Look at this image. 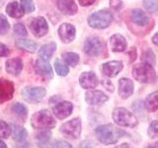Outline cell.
Segmentation results:
<instances>
[{
  "label": "cell",
  "instance_id": "1",
  "mask_svg": "<svg viewBox=\"0 0 158 148\" xmlns=\"http://www.w3.org/2000/svg\"><path fill=\"white\" fill-rule=\"evenodd\" d=\"M95 134L97 139L101 143L105 145H110L117 143L122 137L127 135V133L121 128L109 123V125L98 126L95 130Z\"/></svg>",
  "mask_w": 158,
  "mask_h": 148
},
{
  "label": "cell",
  "instance_id": "2",
  "mask_svg": "<svg viewBox=\"0 0 158 148\" xmlns=\"http://www.w3.org/2000/svg\"><path fill=\"white\" fill-rule=\"evenodd\" d=\"M132 76L139 83L150 84L155 81L156 74L152 65L145 62H142L133 66Z\"/></svg>",
  "mask_w": 158,
  "mask_h": 148
},
{
  "label": "cell",
  "instance_id": "3",
  "mask_svg": "<svg viewBox=\"0 0 158 148\" xmlns=\"http://www.w3.org/2000/svg\"><path fill=\"white\" fill-rule=\"evenodd\" d=\"M113 120L118 125L123 127H135L138 125L137 117L125 108H116L112 113Z\"/></svg>",
  "mask_w": 158,
  "mask_h": 148
},
{
  "label": "cell",
  "instance_id": "4",
  "mask_svg": "<svg viewBox=\"0 0 158 148\" xmlns=\"http://www.w3.org/2000/svg\"><path fill=\"white\" fill-rule=\"evenodd\" d=\"M113 19L114 17L111 11H109L107 9H103L93 13L88 18V24L93 29L103 30L110 26L111 23L113 22Z\"/></svg>",
  "mask_w": 158,
  "mask_h": 148
},
{
  "label": "cell",
  "instance_id": "5",
  "mask_svg": "<svg viewBox=\"0 0 158 148\" xmlns=\"http://www.w3.org/2000/svg\"><path fill=\"white\" fill-rule=\"evenodd\" d=\"M32 125L35 128L43 130V128H53L56 126V120L52 117V113L48 110H42L34 113L31 121Z\"/></svg>",
  "mask_w": 158,
  "mask_h": 148
},
{
  "label": "cell",
  "instance_id": "6",
  "mask_svg": "<svg viewBox=\"0 0 158 148\" xmlns=\"http://www.w3.org/2000/svg\"><path fill=\"white\" fill-rule=\"evenodd\" d=\"M105 47L103 39L99 37H90L84 43V52L90 56H100Z\"/></svg>",
  "mask_w": 158,
  "mask_h": 148
},
{
  "label": "cell",
  "instance_id": "7",
  "mask_svg": "<svg viewBox=\"0 0 158 148\" xmlns=\"http://www.w3.org/2000/svg\"><path fill=\"white\" fill-rule=\"evenodd\" d=\"M60 131L66 137L76 139L81 133V121L80 118H73L60 126Z\"/></svg>",
  "mask_w": 158,
  "mask_h": 148
},
{
  "label": "cell",
  "instance_id": "8",
  "mask_svg": "<svg viewBox=\"0 0 158 148\" xmlns=\"http://www.w3.org/2000/svg\"><path fill=\"white\" fill-rule=\"evenodd\" d=\"M46 89L42 87H26L22 90V96L26 101L31 103L41 102L46 96Z\"/></svg>",
  "mask_w": 158,
  "mask_h": 148
},
{
  "label": "cell",
  "instance_id": "9",
  "mask_svg": "<svg viewBox=\"0 0 158 148\" xmlns=\"http://www.w3.org/2000/svg\"><path fill=\"white\" fill-rule=\"evenodd\" d=\"M30 29L37 38H42L48 31V25L46 19L42 17L34 18L30 23Z\"/></svg>",
  "mask_w": 158,
  "mask_h": 148
},
{
  "label": "cell",
  "instance_id": "10",
  "mask_svg": "<svg viewBox=\"0 0 158 148\" xmlns=\"http://www.w3.org/2000/svg\"><path fill=\"white\" fill-rule=\"evenodd\" d=\"M72 110H73V105L70 102L62 101V102L56 104V106L52 109V112H53V115L57 118H59V120H64V118L68 117L71 115Z\"/></svg>",
  "mask_w": 158,
  "mask_h": 148
},
{
  "label": "cell",
  "instance_id": "11",
  "mask_svg": "<svg viewBox=\"0 0 158 148\" xmlns=\"http://www.w3.org/2000/svg\"><path fill=\"white\" fill-rule=\"evenodd\" d=\"M123 68V64L120 60H112L104 63L102 65V72L105 76L114 78L120 73Z\"/></svg>",
  "mask_w": 158,
  "mask_h": 148
},
{
  "label": "cell",
  "instance_id": "12",
  "mask_svg": "<svg viewBox=\"0 0 158 148\" xmlns=\"http://www.w3.org/2000/svg\"><path fill=\"white\" fill-rule=\"evenodd\" d=\"M109 97L105 93L98 90L88 91L85 94V101L91 106H100L108 101Z\"/></svg>",
  "mask_w": 158,
  "mask_h": 148
},
{
  "label": "cell",
  "instance_id": "13",
  "mask_svg": "<svg viewBox=\"0 0 158 148\" xmlns=\"http://www.w3.org/2000/svg\"><path fill=\"white\" fill-rule=\"evenodd\" d=\"M14 95V85L7 79H0V104L11 100Z\"/></svg>",
  "mask_w": 158,
  "mask_h": 148
},
{
  "label": "cell",
  "instance_id": "14",
  "mask_svg": "<svg viewBox=\"0 0 158 148\" xmlns=\"http://www.w3.org/2000/svg\"><path fill=\"white\" fill-rule=\"evenodd\" d=\"M58 36L64 43H69L75 39L76 30L71 24L64 23L58 29Z\"/></svg>",
  "mask_w": 158,
  "mask_h": 148
},
{
  "label": "cell",
  "instance_id": "15",
  "mask_svg": "<svg viewBox=\"0 0 158 148\" xmlns=\"http://www.w3.org/2000/svg\"><path fill=\"white\" fill-rule=\"evenodd\" d=\"M79 83L84 89H94L99 84L98 77L96 74L91 71L83 72L79 77Z\"/></svg>",
  "mask_w": 158,
  "mask_h": 148
},
{
  "label": "cell",
  "instance_id": "16",
  "mask_svg": "<svg viewBox=\"0 0 158 148\" xmlns=\"http://www.w3.org/2000/svg\"><path fill=\"white\" fill-rule=\"evenodd\" d=\"M127 47L126 38L121 34H115L110 38V47L114 52H123Z\"/></svg>",
  "mask_w": 158,
  "mask_h": 148
},
{
  "label": "cell",
  "instance_id": "17",
  "mask_svg": "<svg viewBox=\"0 0 158 148\" xmlns=\"http://www.w3.org/2000/svg\"><path fill=\"white\" fill-rule=\"evenodd\" d=\"M56 6L62 14L68 16H73L78 11L77 5L74 0H57Z\"/></svg>",
  "mask_w": 158,
  "mask_h": 148
},
{
  "label": "cell",
  "instance_id": "18",
  "mask_svg": "<svg viewBox=\"0 0 158 148\" xmlns=\"http://www.w3.org/2000/svg\"><path fill=\"white\" fill-rule=\"evenodd\" d=\"M133 82L127 78H122L118 81V95L122 99H127L133 94Z\"/></svg>",
  "mask_w": 158,
  "mask_h": 148
},
{
  "label": "cell",
  "instance_id": "19",
  "mask_svg": "<svg viewBox=\"0 0 158 148\" xmlns=\"http://www.w3.org/2000/svg\"><path fill=\"white\" fill-rule=\"evenodd\" d=\"M35 68H36L37 73L40 74V75H42L46 78H48V79L53 77L52 68L51 66V64H49L46 59L39 58L36 61V64H35Z\"/></svg>",
  "mask_w": 158,
  "mask_h": 148
},
{
  "label": "cell",
  "instance_id": "20",
  "mask_svg": "<svg viewBox=\"0 0 158 148\" xmlns=\"http://www.w3.org/2000/svg\"><path fill=\"white\" fill-rule=\"evenodd\" d=\"M131 20L133 24L137 25V26H146L149 21V17L147 14L140 9H133L131 13Z\"/></svg>",
  "mask_w": 158,
  "mask_h": 148
},
{
  "label": "cell",
  "instance_id": "21",
  "mask_svg": "<svg viewBox=\"0 0 158 148\" xmlns=\"http://www.w3.org/2000/svg\"><path fill=\"white\" fill-rule=\"evenodd\" d=\"M5 67H6V71L12 75H18L21 73L23 69V62L20 58H10L5 63Z\"/></svg>",
  "mask_w": 158,
  "mask_h": 148
},
{
  "label": "cell",
  "instance_id": "22",
  "mask_svg": "<svg viewBox=\"0 0 158 148\" xmlns=\"http://www.w3.org/2000/svg\"><path fill=\"white\" fill-rule=\"evenodd\" d=\"M6 12L10 17L14 19H18L24 16L25 11L22 7V5H20L18 2H11L7 5Z\"/></svg>",
  "mask_w": 158,
  "mask_h": 148
},
{
  "label": "cell",
  "instance_id": "23",
  "mask_svg": "<svg viewBox=\"0 0 158 148\" xmlns=\"http://www.w3.org/2000/svg\"><path fill=\"white\" fill-rule=\"evenodd\" d=\"M56 43L54 42H52L49 43H47L43 46L39 51V56H41V58L46 59V60H48L49 58L52 56L53 52L56 51Z\"/></svg>",
  "mask_w": 158,
  "mask_h": 148
},
{
  "label": "cell",
  "instance_id": "24",
  "mask_svg": "<svg viewBox=\"0 0 158 148\" xmlns=\"http://www.w3.org/2000/svg\"><path fill=\"white\" fill-rule=\"evenodd\" d=\"M144 105L146 110L149 111L150 113L158 110V91L153 92L147 96Z\"/></svg>",
  "mask_w": 158,
  "mask_h": 148
},
{
  "label": "cell",
  "instance_id": "25",
  "mask_svg": "<svg viewBox=\"0 0 158 148\" xmlns=\"http://www.w3.org/2000/svg\"><path fill=\"white\" fill-rule=\"evenodd\" d=\"M16 46L22 49V51H28V52H35L37 49L38 44L31 41V39H18L16 42Z\"/></svg>",
  "mask_w": 158,
  "mask_h": 148
},
{
  "label": "cell",
  "instance_id": "26",
  "mask_svg": "<svg viewBox=\"0 0 158 148\" xmlns=\"http://www.w3.org/2000/svg\"><path fill=\"white\" fill-rule=\"evenodd\" d=\"M28 131L24 127L19 125L13 126V139L17 142H22L26 139Z\"/></svg>",
  "mask_w": 158,
  "mask_h": 148
},
{
  "label": "cell",
  "instance_id": "27",
  "mask_svg": "<svg viewBox=\"0 0 158 148\" xmlns=\"http://www.w3.org/2000/svg\"><path fill=\"white\" fill-rule=\"evenodd\" d=\"M62 57L67 65H70L72 67L76 66L80 60V57L75 52H65L62 54Z\"/></svg>",
  "mask_w": 158,
  "mask_h": 148
},
{
  "label": "cell",
  "instance_id": "28",
  "mask_svg": "<svg viewBox=\"0 0 158 148\" xmlns=\"http://www.w3.org/2000/svg\"><path fill=\"white\" fill-rule=\"evenodd\" d=\"M142 4L148 13L158 16V0H143Z\"/></svg>",
  "mask_w": 158,
  "mask_h": 148
},
{
  "label": "cell",
  "instance_id": "29",
  "mask_svg": "<svg viewBox=\"0 0 158 148\" xmlns=\"http://www.w3.org/2000/svg\"><path fill=\"white\" fill-rule=\"evenodd\" d=\"M155 54L153 52L150 48L146 49L142 52L141 56H140V59L142 62H145V63H148L150 64V65H155L156 64V58H155Z\"/></svg>",
  "mask_w": 158,
  "mask_h": 148
},
{
  "label": "cell",
  "instance_id": "30",
  "mask_svg": "<svg viewBox=\"0 0 158 148\" xmlns=\"http://www.w3.org/2000/svg\"><path fill=\"white\" fill-rule=\"evenodd\" d=\"M54 68L59 76H66L69 73V68L65 62L61 61L60 59H56L54 61Z\"/></svg>",
  "mask_w": 158,
  "mask_h": 148
},
{
  "label": "cell",
  "instance_id": "31",
  "mask_svg": "<svg viewBox=\"0 0 158 148\" xmlns=\"http://www.w3.org/2000/svg\"><path fill=\"white\" fill-rule=\"evenodd\" d=\"M12 111L15 115L18 116L19 117H22V118H25L28 115V109L20 103L14 104L12 107Z\"/></svg>",
  "mask_w": 158,
  "mask_h": 148
},
{
  "label": "cell",
  "instance_id": "32",
  "mask_svg": "<svg viewBox=\"0 0 158 148\" xmlns=\"http://www.w3.org/2000/svg\"><path fill=\"white\" fill-rule=\"evenodd\" d=\"M11 133V128L7 122L0 121V137L1 138H8Z\"/></svg>",
  "mask_w": 158,
  "mask_h": 148
},
{
  "label": "cell",
  "instance_id": "33",
  "mask_svg": "<svg viewBox=\"0 0 158 148\" xmlns=\"http://www.w3.org/2000/svg\"><path fill=\"white\" fill-rule=\"evenodd\" d=\"M147 134L150 138L158 137V121H152L147 130Z\"/></svg>",
  "mask_w": 158,
  "mask_h": 148
},
{
  "label": "cell",
  "instance_id": "34",
  "mask_svg": "<svg viewBox=\"0 0 158 148\" xmlns=\"http://www.w3.org/2000/svg\"><path fill=\"white\" fill-rule=\"evenodd\" d=\"M51 136H52V132L49 130H43L42 132L37 134V139L39 143H41V144H46L51 139Z\"/></svg>",
  "mask_w": 158,
  "mask_h": 148
},
{
  "label": "cell",
  "instance_id": "35",
  "mask_svg": "<svg viewBox=\"0 0 158 148\" xmlns=\"http://www.w3.org/2000/svg\"><path fill=\"white\" fill-rule=\"evenodd\" d=\"M10 29V24L7 21V19L5 18L4 15L0 14V35L7 34Z\"/></svg>",
  "mask_w": 158,
  "mask_h": 148
},
{
  "label": "cell",
  "instance_id": "36",
  "mask_svg": "<svg viewBox=\"0 0 158 148\" xmlns=\"http://www.w3.org/2000/svg\"><path fill=\"white\" fill-rule=\"evenodd\" d=\"M21 5L25 13H32L35 10V4L32 0H21Z\"/></svg>",
  "mask_w": 158,
  "mask_h": 148
},
{
  "label": "cell",
  "instance_id": "37",
  "mask_svg": "<svg viewBox=\"0 0 158 148\" xmlns=\"http://www.w3.org/2000/svg\"><path fill=\"white\" fill-rule=\"evenodd\" d=\"M14 32L19 37H27V30L23 24H16L14 26Z\"/></svg>",
  "mask_w": 158,
  "mask_h": 148
},
{
  "label": "cell",
  "instance_id": "38",
  "mask_svg": "<svg viewBox=\"0 0 158 148\" xmlns=\"http://www.w3.org/2000/svg\"><path fill=\"white\" fill-rule=\"evenodd\" d=\"M110 6L116 11H118L123 7V1L122 0H110Z\"/></svg>",
  "mask_w": 158,
  "mask_h": 148
},
{
  "label": "cell",
  "instance_id": "39",
  "mask_svg": "<svg viewBox=\"0 0 158 148\" xmlns=\"http://www.w3.org/2000/svg\"><path fill=\"white\" fill-rule=\"evenodd\" d=\"M128 56H130V62H133L136 59L137 57V51H136V48L135 47H132L131 48V51H128Z\"/></svg>",
  "mask_w": 158,
  "mask_h": 148
},
{
  "label": "cell",
  "instance_id": "40",
  "mask_svg": "<svg viewBox=\"0 0 158 148\" xmlns=\"http://www.w3.org/2000/svg\"><path fill=\"white\" fill-rule=\"evenodd\" d=\"M9 53H10L9 48L5 46V44L0 43V57L7 56H9Z\"/></svg>",
  "mask_w": 158,
  "mask_h": 148
},
{
  "label": "cell",
  "instance_id": "41",
  "mask_svg": "<svg viewBox=\"0 0 158 148\" xmlns=\"http://www.w3.org/2000/svg\"><path fill=\"white\" fill-rule=\"evenodd\" d=\"M53 147H71V145L69 144V143L65 142V141H61V140H58V141H56L52 144Z\"/></svg>",
  "mask_w": 158,
  "mask_h": 148
},
{
  "label": "cell",
  "instance_id": "42",
  "mask_svg": "<svg viewBox=\"0 0 158 148\" xmlns=\"http://www.w3.org/2000/svg\"><path fill=\"white\" fill-rule=\"evenodd\" d=\"M103 85L107 88V90L109 89V90H110V92H114V86H113V84L111 83V81H109V80H103Z\"/></svg>",
  "mask_w": 158,
  "mask_h": 148
},
{
  "label": "cell",
  "instance_id": "43",
  "mask_svg": "<svg viewBox=\"0 0 158 148\" xmlns=\"http://www.w3.org/2000/svg\"><path fill=\"white\" fill-rule=\"evenodd\" d=\"M78 1L81 6H89V5H92L96 0H78Z\"/></svg>",
  "mask_w": 158,
  "mask_h": 148
},
{
  "label": "cell",
  "instance_id": "44",
  "mask_svg": "<svg viewBox=\"0 0 158 148\" xmlns=\"http://www.w3.org/2000/svg\"><path fill=\"white\" fill-rule=\"evenodd\" d=\"M152 43L158 47V33H156L154 36L152 37Z\"/></svg>",
  "mask_w": 158,
  "mask_h": 148
},
{
  "label": "cell",
  "instance_id": "45",
  "mask_svg": "<svg viewBox=\"0 0 158 148\" xmlns=\"http://www.w3.org/2000/svg\"><path fill=\"white\" fill-rule=\"evenodd\" d=\"M0 148H6V144L2 140H0Z\"/></svg>",
  "mask_w": 158,
  "mask_h": 148
},
{
  "label": "cell",
  "instance_id": "46",
  "mask_svg": "<svg viewBox=\"0 0 158 148\" xmlns=\"http://www.w3.org/2000/svg\"><path fill=\"white\" fill-rule=\"evenodd\" d=\"M147 147H158V142L154 143V144H150V145H147Z\"/></svg>",
  "mask_w": 158,
  "mask_h": 148
},
{
  "label": "cell",
  "instance_id": "47",
  "mask_svg": "<svg viewBox=\"0 0 158 148\" xmlns=\"http://www.w3.org/2000/svg\"><path fill=\"white\" fill-rule=\"evenodd\" d=\"M3 1H4V0H0V7H1L2 5H3Z\"/></svg>",
  "mask_w": 158,
  "mask_h": 148
}]
</instances>
